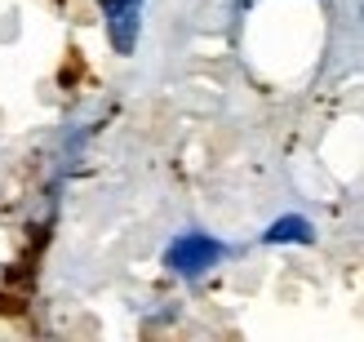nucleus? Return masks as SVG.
I'll return each instance as SVG.
<instances>
[{
	"label": "nucleus",
	"mask_w": 364,
	"mask_h": 342,
	"mask_svg": "<svg viewBox=\"0 0 364 342\" xmlns=\"http://www.w3.org/2000/svg\"><path fill=\"white\" fill-rule=\"evenodd\" d=\"M227 249L218 245L213 236H200V231H187V236H178L169 249H165V267L178 276H200V272H209L213 262H223Z\"/></svg>",
	"instance_id": "obj_1"
},
{
	"label": "nucleus",
	"mask_w": 364,
	"mask_h": 342,
	"mask_svg": "<svg viewBox=\"0 0 364 342\" xmlns=\"http://www.w3.org/2000/svg\"><path fill=\"white\" fill-rule=\"evenodd\" d=\"M138 9H142V0H102L107 31H112V49L116 53H134V45H138Z\"/></svg>",
	"instance_id": "obj_2"
},
{
	"label": "nucleus",
	"mask_w": 364,
	"mask_h": 342,
	"mask_svg": "<svg viewBox=\"0 0 364 342\" xmlns=\"http://www.w3.org/2000/svg\"><path fill=\"white\" fill-rule=\"evenodd\" d=\"M316 231H311V223L306 218H298V213H289V218H280V223H271L267 227V245H306Z\"/></svg>",
	"instance_id": "obj_3"
}]
</instances>
